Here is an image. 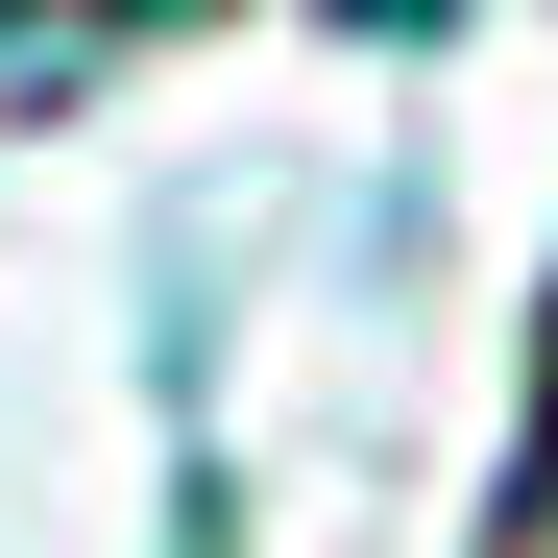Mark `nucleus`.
<instances>
[]
</instances>
